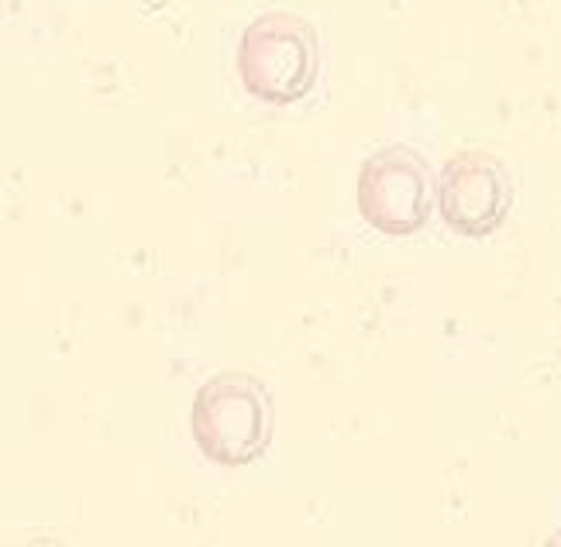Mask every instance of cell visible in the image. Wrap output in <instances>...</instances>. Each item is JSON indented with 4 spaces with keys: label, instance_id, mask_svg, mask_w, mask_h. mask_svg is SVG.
Segmentation results:
<instances>
[{
    "label": "cell",
    "instance_id": "obj_1",
    "mask_svg": "<svg viewBox=\"0 0 561 547\" xmlns=\"http://www.w3.org/2000/svg\"><path fill=\"white\" fill-rule=\"evenodd\" d=\"M190 428L210 461L225 468L252 465L273 441L270 386L252 372H217L193 396Z\"/></svg>",
    "mask_w": 561,
    "mask_h": 547
},
{
    "label": "cell",
    "instance_id": "obj_5",
    "mask_svg": "<svg viewBox=\"0 0 561 547\" xmlns=\"http://www.w3.org/2000/svg\"><path fill=\"white\" fill-rule=\"evenodd\" d=\"M545 547H561V531H554V534L545 540Z\"/></svg>",
    "mask_w": 561,
    "mask_h": 547
},
{
    "label": "cell",
    "instance_id": "obj_2",
    "mask_svg": "<svg viewBox=\"0 0 561 547\" xmlns=\"http://www.w3.org/2000/svg\"><path fill=\"white\" fill-rule=\"evenodd\" d=\"M238 77L265 104H297L321 72L317 29L297 11L259 14L238 42Z\"/></svg>",
    "mask_w": 561,
    "mask_h": 547
},
{
    "label": "cell",
    "instance_id": "obj_3",
    "mask_svg": "<svg viewBox=\"0 0 561 547\" xmlns=\"http://www.w3.org/2000/svg\"><path fill=\"white\" fill-rule=\"evenodd\" d=\"M434 169L410 145H386L362 162L358 214L386 238L417 235L434 207Z\"/></svg>",
    "mask_w": 561,
    "mask_h": 547
},
{
    "label": "cell",
    "instance_id": "obj_4",
    "mask_svg": "<svg viewBox=\"0 0 561 547\" xmlns=\"http://www.w3.org/2000/svg\"><path fill=\"white\" fill-rule=\"evenodd\" d=\"M514 204V180L500 156L485 148H461L437 180V210L461 238L493 235Z\"/></svg>",
    "mask_w": 561,
    "mask_h": 547
}]
</instances>
